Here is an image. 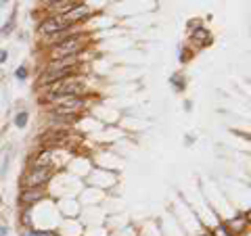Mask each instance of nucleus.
Instances as JSON below:
<instances>
[{
	"mask_svg": "<svg viewBox=\"0 0 251 236\" xmlns=\"http://www.w3.org/2000/svg\"><path fill=\"white\" fill-rule=\"evenodd\" d=\"M13 27H15V23H13V21H9V23H6V25L2 27V36H6V34H11V31H13Z\"/></svg>",
	"mask_w": 251,
	"mask_h": 236,
	"instance_id": "nucleus-13",
	"label": "nucleus"
},
{
	"mask_svg": "<svg viewBox=\"0 0 251 236\" xmlns=\"http://www.w3.org/2000/svg\"><path fill=\"white\" fill-rule=\"evenodd\" d=\"M36 236H54V232H36Z\"/></svg>",
	"mask_w": 251,
	"mask_h": 236,
	"instance_id": "nucleus-17",
	"label": "nucleus"
},
{
	"mask_svg": "<svg viewBox=\"0 0 251 236\" xmlns=\"http://www.w3.org/2000/svg\"><path fill=\"white\" fill-rule=\"evenodd\" d=\"M50 176H52L50 167H36V169H31L29 174L23 178V188H38V186H44V184L50 180Z\"/></svg>",
	"mask_w": 251,
	"mask_h": 236,
	"instance_id": "nucleus-3",
	"label": "nucleus"
},
{
	"mask_svg": "<svg viewBox=\"0 0 251 236\" xmlns=\"http://www.w3.org/2000/svg\"><path fill=\"white\" fill-rule=\"evenodd\" d=\"M23 224H27V226L31 224V222H29V211H27V213H25V215H23Z\"/></svg>",
	"mask_w": 251,
	"mask_h": 236,
	"instance_id": "nucleus-16",
	"label": "nucleus"
},
{
	"mask_svg": "<svg viewBox=\"0 0 251 236\" xmlns=\"http://www.w3.org/2000/svg\"><path fill=\"white\" fill-rule=\"evenodd\" d=\"M226 228H228L230 234H237L239 230H243V228H245V219L237 217V219H232V222H228V226H226Z\"/></svg>",
	"mask_w": 251,
	"mask_h": 236,
	"instance_id": "nucleus-9",
	"label": "nucleus"
},
{
	"mask_svg": "<svg viewBox=\"0 0 251 236\" xmlns=\"http://www.w3.org/2000/svg\"><path fill=\"white\" fill-rule=\"evenodd\" d=\"M15 125H17V128H25V125H27V113L25 111H21V113L15 115Z\"/></svg>",
	"mask_w": 251,
	"mask_h": 236,
	"instance_id": "nucleus-10",
	"label": "nucleus"
},
{
	"mask_svg": "<svg viewBox=\"0 0 251 236\" xmlns=\"http://www.w3.org/2000/svg\"><path fill=\"white\" fill-rule=\"evenodd\" d=\"M211 236H234V234H230L226 226H218V228H216V232L211 234Z\"/></svg>",
	"mask_w": 251,
	"mask_h": 236,
	"instance_id": "nucleus-11",
	"label": "nucleus"
},
{
	"mask_svg": "<svg viewBox=\"0 0 251 236\" xmlns=\"http://www.w3.org/2000/svg\"><path fill=\"white\" fill-rule=\"evenodd\" d=\"M69 27H72V25H69V23L63 17H49V19H44L40 23V34L52 38V36H57V34H61V31H65Z\"/></svg>",
	"mask_w": 251,
	"mask_h": 236,
	"instance_id": "nucleus-4",
	"label": "nucleus"
},
{
	"mask_svg": "<svg viewBox=\"0 0 251 236\" xmlns=\"http://www.w3.org/2000/svg\"><path fill=\"white\" fill-rule=\"evenodd\" d=\"M15 77H17V80H25V77H27V67L21 65L17 71H15Z\"/></svg>",
	"mask_w": 251,
	"mask_h": 236,
	"instance_id": "nucleus-12",
	"label": "nucleus"
},
{
	"mask_svg": "<svg viewBox=\"0 0 251 236\" xmlns=\"http://www.w3.org/2000/svg\"><path fill=\"white\" fill-rule=\"evenodd\" d=\"M0 205H2V196H0Z\"/></svg>",
	"mask_w": 251,
	"mask_h": 236,
	"instance_id": "nucleus-19",
	"label": "nucleus"
},
{
	"mask_svg": "<svg viewBox=\"0 0 251 236\" xmlns=\"http://www.w3.org/2000/svg\"><path fill=\"white\" fill-rule=\"evenodd\" d=\"M9 234V228H4V226H0V236H6Z\"/></svg>",
	"mask_w": 251,
	"mask_h": 236,
	"instance_id": "nucleus-15",
	"label": "nucleus"
},
{
	"mask_svg": "<svg viewBox=\"0 0 251 236\" xmlns=\"http://www.w3.org/2000/svg\"><path fill=\"white\" fill-rule=\"evenodd\" d=\"M42 196H44V188L38 186V188H23L19 199H21L23 205H34V203H38Z\"/></svg>",
	"mask_w": 251,
	"mask_h": 236,
	"instance_id": "nucleus-6",
	"label": "nucleus"
},
{
	"mask_svg": "<svg viewBox=\"0 0 251 236\" xmlns=\"http://www.w3.org/2000/svg\"><path fill=\"white\" fill-rule=\"evenodd\" d=\"M36 167H50V155L49 153H40L34 159V169Z\"/></svg>",
	"mask_w": 251,
	"mask_h": 236,
	"instance_id": "nucleus-8",
	"label": "nucleus"
},
{
	"mask_svg": "<svg viewBox=\"0 0 251 236\" xmlns=\"http://www.w3.org/2000/svg\"><path fill=\"white\" fill-rule=\"evenodd\" d=\"M23 236H36V232H34V230H27V232L23 234Z\"/></svg>",
	"mask_w": 251,
	"mask_h": 236,
	"instance_id": "nucleus-18",
	"label": "nucleus"
},
{
	"mask_svg": "<svg viewBox=\"0 0 251 236\" xmlns=\"http://www.w3.org/2000/svg\"><path fill=\"white\" fill-rule=\"evenodd\" d=\"M193 38L197 40L201 46H205V44H209L211 42V36H209V31L207 29H203V27H197L193 31Z\"/></svg>",
	"mask_w": 251,
	"mask_h": 236,
	"instance_id": "nucleus-7",
	"label": "nucleus"
},
{
	"mask_svg": "<svg viewBox=\"0 0 251 236\" xmlns=\"http://www.w3.org/2000/svg\"><path fill=\"white\" fill-rule=\"evenodd\" d=\"M6 54H9L6 50H0V63H4V61H6Z\"/></svg>",
	"mask_w": 251,
	"mask_h": 236,
	"instance_id": "nucleus-14",
	"label": "nucleus"
},
{
	"mask_svg": "<svg viewBox=\"0 0 251 236\" xmlns=\"http://www.w3.org/2000/svg\"><path fill=\"white\" fill-rule=\"evenodd\" d=\"M88 15H90V6L86 4V2H77L72 11L65 13V17H63V19H65V21L69 23V25H74V23H77V21L86 19V17H88Z\"/></svg>",
	"mask_w": 251,
	"mask_h": 236,
	"instance_id": "nucleus-5",
	"label": "nucleus"
},
{
	"mask_svg": "<svg viewBox=\"0 0 251 236\" xmlns=\"http://www.w3.org/2000/svg\"><path fill=\"white\" fill-rule=\"evenodd\" d=\"M86 44V38L82 34H72L65 40H61L57 44L50 46V59L59 61V59H67V57H80V52Z\"/></svg>",
	"mask_w": 251,
	"mask_h": 236,
	"instance_id": "nucleus-1",
	"label": "nucleus"
},
{
	"mask_svg": "<svg viewBox=\"0 0 251 236\" xmlns=\"http://www.w3.org/2000/svg\"><path fill=\"white\" fill-rule=\"evenodd\" d=\"M82 92H84V86L75 75L46 86V94H54V96H82Z\"/></svg>",
	"mask_w": 251,
	"mask_h": 236,
	"instance_id": "nucleus-2",
	"label": "nucleus"
}]
</instances>
